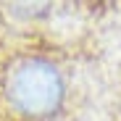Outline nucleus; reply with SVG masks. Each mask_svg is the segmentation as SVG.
<instances>
[{
    "label": "nucleus",
    "mask_w": 121,
    "mask_h": 121,
    "mask_svg": "<svg viewBox=\"0 0 121 121\" xmlns=\"http://www.w3.org/2000/svg\"><path fill=\"white\" fill-rule=\"evenodd\" d=\"M74 103V74L53 45L0 39V121H60Z\"/></svg>",
    "instance_id": "nucleus-1"
},
{
    "label": "nucleus",
    "mask_w": 121,
    "mask_h": 121,
    "mask_svg": "<svg viewBox=\"0 0 121 121\" xmlns=\"http://www.w3.org/2000/svg\"><path fill=\"white\" fill-rule=\"evenodd\" d=\"M108 121H121V74H118V84L113 90V103L108 111Z\"/></svg>",
    "instance_id": "nucleus-2"
}]
</instances>
